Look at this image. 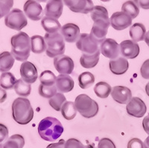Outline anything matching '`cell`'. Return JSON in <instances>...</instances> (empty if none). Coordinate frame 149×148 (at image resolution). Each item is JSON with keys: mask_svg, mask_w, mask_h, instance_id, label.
<instances>
[{"mask_svg": "<svg viewBox=\"0 0 149 148\" xmlns=\"http://www.w3.org/2000/svg\"><path fill=\"white\" fill-rule=\"evenodd\" d=\"M63 0H49L45 8L44 13L46 17L58 19L63 13Z\"/></svg>", "mask_w": 149, "mask_h": 148, "instance_id": "obj_19", "label": "cell"}, {"mask_svg": "<svg viewBox=\"0 0 149 148\" xmlns=\"http://www.w3.org/2000/svg\"><path fill=\"white\" fill-rule=\"evenodd\" d=\"M61 114L66 120H72L77 115V109L72 101H66L61 109Z\"/></svg>", "mask_w": 149, "mask_h": 148, "instance_id": "obj_28", "label": "cell"}, {"mask_svg": "<svg viewBox=\"0 0 149 148\" xmlns=\"http://www.w3.org/2000/svg\"><path fill=\"white\" fill-rule=\"evenodd\" d=\"M46 50L44 37L34 35L31 37V51L34 54H41Z\"/></svg>", "mask_w": 149, "mask_h": 148, "instance_id": "obj_26", "label": "cell"}, {"mask_svg": "<svg viewBox=\"0 0 149 148\" xmlns=\"http://www.w3.org/2000/svg\"><path fill=\"white\" fill-rule=\"evenodd\" d=\"M57 87L55 85L51 86H43V85L40 84L39 86V89H38V92L41 97L45 98H52L53 96L57 93Z\"/></svg>", "mask_w": 149, "mask_h": 148, "instance_id": "obj_37", "label": "cell"}, {"mask_svg": "<svg viewBox=\"0 0 149 148\" xmlns=\"http://www.w3.org/2000/svg\"><path fill=\"white\" fill-rule=\"evenodd\" d=\"M25 139L21 135H13L3 145V148H23Z\"/></svg>", "mask_w": 149, "mask_h": 148, "instance_id": "obj_31", "label": "cell"}, {"mask_svg": "<svg viewBox=\"0 0 149 148\" xmlns=\"http://www.w3.org/2000/svg\"><path fill=\"white\" fill-rule=\"evenodd\" d=\"M61 34L66 42H77L81 35L80 28L78 25L73 23H67L63 25L61 28Z\"/></svg>", "mask_w": 149, "mask_h": 148, "instance_id": "obj_17", "label": "cell"}, {"mask_svg": "<svg viewBox=\"0 0 149 148\" xmlns=\"http://www.w3.org/2000/svg\"><path fill=\"white\" fill-rule=\"evenodd\" d=\"M98 148H116V147L111 139L103 138L98 141Z\"/></svg>", "mask_w": 149, "mask_h": 148, "instance_id": "obj_40", "label": "cell"}, {"mask_svg": "<svg viewBox=\"0 0 149 148\" xmlns=\"http://www.w3.org/2000/svg\"><path fill=\"white\" fill-rule=\"evenodd\" d=\"M95 82V77L89 72H83L78 76V83L81 89H86L92 86Z\"/></svg>", "mask_w": 149, "mask_h": 148, "instance_id": "obj_33", "label": "cell"}, {"mask_svg": "<svg viewBox=\"0 0 149 148\" xmlns=\"http://www.w3.org/2000/svg\"><path fill=\"white\" fill-rule=\"evenodd\" d=\"M110 20L112 27L117 31L124 30L132 24V18L122 11L116 12L112 14Z\"/></svg>", "mask_w": 149, "mask_h": 148, "instance_id": "obj_14", "label": "cell"}, {"mask_svg": "<svg viewBox=\"0 0 149 148\" xmlns=\"http://www.w3.org/2000/svg\"><path fill=\"white\" fill-rule=\"evenodd\" d=\"M74 105L77 111L83 117L91 118L95 117L98 113V104L94 100L85 94L77 96L74 101Z\"/></svg>", "mask_w": 149, "mask_h": 148, "instance_id": "obj_4", "label": "cell"}, {"mask_svg": "<svg viewBox=\"0 0 149 148\" xmlns=\"http://www.w3.org/2000/svg\"><path fill=\"white\" fill-rule=\"evenodd\" d=\"M145 42H146V44H147L148 46H149V31L148 32H146V37H145Z\"/></svg>", "mask_w": 149, "mask_h": 148, "instance_id": "obj_48", "label": "cell"}, {"mask_svg": "<svg viewBox=\"0 0 149 148\" xmlns=\"http://www.w3.org/2000/svg\"><path fill=\"white\" fill-rule=\"evenodd\" d=\"M122 11L130 16L132 19L136 18L139 14V9L133 1H127L122 5Z\"/></svg>", "mask_w": 149, "mask_h": 148, "instance_id": "obj_34", "label": "cell"}, {"mask_svg": "<svg viewBox=\"0 0 149 148\" xmlns=\"http://www.w3.org/2000/svg\"><path fill=\"white\" fill-rule=\"evenodd\" d=\"M14 57L9 51H3L0 54V72H7L11 69L14 64Z\"/></svg>", "mask_w": 149, "mask_h": 148, "instance_id": "obj_25", "label": "cell"}, {"mask_svg": "<svg viewBox=\"0 0 149 148\" xmlns=\"http://www.w3.org/2000/svg\"><path fill=\"white\" fill-rule=\"evenodd\" d=\"M56 79L57 78L54 73L49 70L43 71L40 75V81L43 86H54L56 83Z\"/></svg>", "mask_w": 149, "mask_h": 148, "instance_id": "obj_35", "label": "cell"}, {"mask_svg": "<svg viewBox=\"0 0 149 148\" xmlns=\"http://www.w3.org/2000/svg\"><path fill=\"white\" fill-rule=\"evenodd\" d=\"M85 148H95V147L93 145H87L85 146Z\"/></svg>", "mask_w": 149, "mask_h": 148, "instance_id": "obj_51", "label": "cell"}, {"mask_svg": "<svg viewBox=\"0 0 149 148\" xmlns=\"http://www.w3.org/2000/svg\"><path fill=\"white\" fill-rule=\"evenodd\" d=\"M21 78L29 84L36 82L38 78V73L36 66L32 63L25 61L20 66Z\"/></svg>", "mask_w": 149, "mask_h": 148, "instance_id": "obj_15", "label": "cell"}, {"mask_svg": "<svg viewBox=\"0 0 149 148\" xmlns=\"http://www.w3.org/2000/svg\"><path fill=\"white\" fill-rule=\"evenodd\" d=\"M63 2L74 13L86 14L94 8L92 0H63Z\"/></svg>", "mask_w": 149, "mask_h": 148, "instance_id": "obj_8", "label": "cell"}, {"mask_svg": "<svg viewBox=\"0 0 149 148\" xmlns=\"http://www.w3.org/2000/svg\"><path fill=\"white\" fill-rule=\"evenodd\" d=\"M146 94H147L148 96L149 97V82L148 83L146 86Z\"/></svg>", "mask_w": 149, "mask_h": 148, "instance_id": "obj_50", "label": "cell"}, {"mask_svg": "<svg viewBox=\"0 0 149 148\" xmlns=\"http://www.w3.org/2000/svg\"><path fill=\"white\" fill-rule=\"evenodd\" d=\"M100 50L97 51L96 52L93 54H84V53L80 58V63L85 69H92L94 68L99 60Z\"/></svg>", "mask_w": 149, "mask_h": 148, "instance_id": "obj_22", "label": "cell"}, {"mask_svg": "<svg viewBox=\"0 0 149 148\" xmlns=\"http://www.w3.org/2000/svg\"><path fill=\"white\" fill-rule=\"evenodd\" d=\"M7 98V92L5 91V89H2L0 86V104L3 103Z\"/></svg>", "mask_w": 149, "mask_h": 148, "instance_id": "obj_47", "label": "cell"}, {"mask_svg": "<svg viewBox=\"0 0 149 148\" xmlns=\"http://www.w3.org/2000/svg\"><path fill=\"white\" fill-rule=\"evenodd\" d=\"M65 142L66 141L63 139H61L58 143H53L48 145L46 148H64Z\"/></svg>", "mask_w": 149, "mask_h": 148, "instance_id": "obj_45", "label": "cell"}, {"mask_svg": "<svg viewBox=\"0 0 149 148\" xmlns=\"http://www.w3.org/2000/svg\"><path fill=\"white\" fill-rule=\"evenodd\" d=\"M90 13H91V18L93 22H95V21L108 22V21H110L107 10L103 6H100V5L94 6L93 10Z\"/></svg>", "mask_w": 149, "mask_h": 148, "instance_id": "obj_27", "label": "cell"}, {"mask_svg": "<svg viewBox=\"0 0 149 148\" xmlns=\"http://www.w3.org/2000/svg\"><path fill=\"white\" fill-rule=\"evenodd\" d=\"M14 90L18 95L22 98H27L30 95L31 91V84L27 83L22 79H19L17 81V83L14 86Z\"/></svg>", "mask_w": 149, "mask_h": 148, "instance_id": "obj_30", "label": "cell"}, {"mask_svg": "<svg viewBox=\"0 0 149 148\" xmlns=\"http://www.w3.org/2000/svg\"><path fill=\"white\" fill-rule=\"evenodd\" d=\"M126 110L127 114L130 116L142 118L147 112V106L142 99L137 97H134L127 104Z\"/></svg>", "mask_w": 149, "mask_h": 148, "instance_id": "obj_9", "label": "cell"}, {"mask_svg": "<svg viewBox=\"0 0 149 148\" xmlns=\"http://www.w3.org/2000/svg\"><path fill=\"white\" fill-rule=\"evenodd\" d=\"M12 116L21 125L29 124L34 118V109L28 98H17L12 104Z\"/></svg>", "mask_w": 149, "mask_h": 148, "instance_id": "obj_3", "label": "cell"}, {"mask_svg": "<svg viewBox=\"0 0 149 148\" xmlns=\"http://www.w3.org/2000/svg\"><path fill=\"white\" fill-rule=\"evenodd\" d=\"M26 16L32 21H39L43 15V10L39 2L35 0H28L23 7Z\"/></svg>", "mask_w": 149, "mask_h": 148, "instance_id": "obj_13", "label": "cell"}, {"mask_svg": "<svg viewBox=\"0 0 149 148\" xmlns=\"http://www.w3.org/2000/svg\"><path fill=\"white\" fill-rule=\"evenodd\" d=\"M111 96L118 104H126L132 98V93L130 89L126 86H116L112 89Z\"/></svg>", "mask_w": 149, "mask_h": 148, "instance_id": "obj_18", "label": "cell"}, {"mask_svg": "<svg viewBox=\"0 0 149 148\" xmlns=\"http://www.w3.org/2000/svg\"><path fill=\"white\" fill-rule=\"evenodd\" d=\"M142 126H143L145 132L148 135H149V115H146L142 121Z\"/></svg>", "mask_w": 149, "mask_h": 148, "instance_id": "obj_46", "label": "cell"}, {"mask_svg": "<svg viewBox=\"0 0 149 148\" xmlns=\"http://www.w3.org/2000/svg\"><path fill=\"white\" fill-rule=\"evenodd\" d=\"M144 147L145 148H149V136L146 138V139L144 141Z\"/></svg>", "mask_w": 149, "mask_h": 148, "instance_id": "obj_49", "label": "cell"}, {"mask_svg": "<svg viewBox=\"0 0 149 148\" xmlns=\"http://www.w3.org/2000/svg\"><path fill=\"white\" fill-rule=\"evenodd\" d=\"M100 51L104 57L110 60H115L119 57L120 48L116 41L108 38L101 44Z\"/></svg>", "mask_w": 149, "mask_h": 148, "instance_id": "obj_12", "label": "cell"}, {"mask_svg": "<svg viewBox=\"0 0 149 148\" xmlns=\"http://www.w3.org/2000/svg\"><path fill=\"white\" fill-rule=\"evenodd\" d=\"M37 130L42 139L54 141L61 137L63 133V127L59 120L53 117H47L40 122Z\"/></svg>", "mask_w": 149, "mask_h": 148, "instance_id": "obj_2", "label": "cell"}, {"mask_svg": "<svg viewBox=\"0 0 149 148\" xmlns=\"http://www.w3.org/2000/svg\"><path fill=\"white\" fill-rule=\"evenodd\" d=\"M5 25L9 28L21 31L27 26L28 20L26 14L19 8H14L5 18Z\"/></svg>", "mask_w": 149, "mask_h": 148, "instance_id": "obj_6", "label": "cell"}, {"mask_svg": "<svg viewBox=\"0 0 149 148\" xmlns=\"http://www.w3.org/2000/svg\"><path fill=\"white\" fill-rule=\"evenodd\" d=\"M66 101V97L63 93L57 92L52 98L49 99V104L54 110L60 111L63 104Z\"/></svg>", "mask_w": 149, "mask_h": 148, "instance_id": "obj_36", "label": "cell"}, {"mask_svg": "<svg viewBox=\"0 0 149 148\" xmlns=\"http://www.w3.org/2000/svg\"><path fill=\"white\" fill-rule=\"evenodd\" d=\"M64 148H85V146L76 138H70L65 142Z\"/></svg>", "mask_w": 149, "mask_h": 148, "instance_id": "obj_39", "label": "cell"}, {"mask_svg": "<svg viewBox=\"0 0 149 148\" xmlns=\"http://www.w3.org/2000/svg\"><path fill=\"white\" fill-rule=\"evenodd\" d=\"M46 45V52L48 57H56L65 52V42L61 33L49 34L46 33L44 37Z\"/></svg>", "mask_w": 149, "mask_h": 148, "instance_id": "obj_5", "label": "cell"}, {"mask_svg": "<svg viewBox=\"0 0 149 148\" xmlns=\"http://www.w3.org/2000/svg\"><path fill=\"white\" fill-rule=\"evenodd\" d=\"M8 138V129L3 124H0V144Z\"/></svg>", "mask_w": 149, "mask_h": 148, "instance_id": "obj_43", "label": "cell"}, {"mask_svg": "<svg viewBox=\"0 0 149 148\" xmlns=\"http://www.w3.org/2000/svg\"><path fill=\"white\" fill-rule=\"evenodd\" d=\"M110 25V21H95L90 32V37L96 43L102 44L106 40L108 28Z\"/></svg>", "mask_w": 149, "mask_h": 148, "instance_id": "obj_7", "label": "cell"}, {"mask_svg": "<svg viewBox=\"0 0 149 148\" xmlns=\"http://www.w3.org/2000/svg\"><path fill=\"white\" fill-rule=\"evenodd\" d=\"M110 72L116 75L123 74L128 70L129 63L126 58L119 57L115 60H110L109 63Z\"/></svg>", "mask_w": 149, "mask_h": 148, "instance_id": "obj_20", "label": "cell"}, {"mask_svg": "<svg viewBox=\"0 0 149 148\" xmlns=\"http://www.w3.org/2000/svg\"><path fill=\"white\" fill-rule=\"evenodd\" d=\"M130 37L134 42H139L145 40L146 34V29L144 25L142 23H135L130 27Z\"/></svg>", "mask_w": 149, "mask_h": 148, "instance_id": "obj_24", "label": "cell"}, {"mask_svg": "<svg viewBox=\"0 0 149 148\" xmlns=\"http://www.w3.org/2000/svg\"><path fill=\"white\" fill-rule=\"evenodd\" d=\"M14 5V0H0V19L6 17Z\"/></svg>", "mask_w": 149, "mask_h": 148, "instance_id": "obj_38", "label": "cell"}, {"mask_svg": "<svg viewBox=\"0 0 149 148\" xmlns=\"http://www.w3.org/2000/svg\"><path fill=\"white\" fill-rule=\"evenodd\" d=\"M76 46L84 54H93L99 50L98 44L92 39L89 34H81L76 42Z\"/></svg>", "mask_w": 149, "mask_h": 148, "instance_id": "obj_10", "label": "cell"}, {"mask_svg": "<svg viewBox=\"0 0 149 148\" xmlns=\"http://www.w3.org/2000/svg\"><path fill=\"white\" fill-rule=\"evenodd\" d=\"M55 86L61 93L70 92L73 89L74 82L68 74H60L57 77Z\"/></svg>", "mask_w": 149, "mask_h": 148, "instance_id": "obj_21", "label": "cell"}, {"mask_svg": "<svg viewBox=\"0 0 149 148\" xmlns=\"http://www.w3.org/2000/svg\"><path fill=\"white\" fill-rule=\"evenodd\" d=\"M101 1H102V2H109V1H110V0H101Z\"/></svg>", "mask_w": 149, "mask_h": 148, "instance_id": "obj_53", "label": "cell"}, {"mask_svg": "<svg viewBox=\"0 0 149 148\" xmlns=\"http://www.w3.org/2000/svg\"><path fill=\"white\" fill-rule=\"evenodd\" d=\"M94 92L98 98H107L112 92V88L106 82H98L94 87Z\"/></svg>", "mask_w": 149, "mask_h": 148, "instance_id": "obj_32", "label": "cell"}, {"mask_svg": "<svg viewBox=\"0 0 149 148\" xmlns=\"http://www.w3.org/2000/svg\"><path fill=\"white\" fill-rule=\"evenodd\" d=\"M17 81L11 72H3L0 76V86L4 89H12L14 88Z\"/></svg>", "mask_w": 149, "mask_h": 148, "instance_id": "obj_29", "label": "cell"}, {"mask_svg": "<svg viewBox=\"0 0 149 148\" xmlns=\"http://www.w3.org/2000/svg\"><path fill=\"white\" fill-rule=\"evenodd\" d=\"M120 52L122 57L127 59H134L139 54V46L133 40H124L119 45Z\"/></svg>", "mask_w": 149, "mask_h": 148, "instance_id": "obj_16", "label": "cell"}, {"mask_svg": "<svg viewBox=\"0 0 149 148\" xmlns=\"http://www.w3.org/2000/svg\"><path fill=\"white\" fill-rule=\"evenodd\" d=\"M141 76L144 79L149 80V59L146 60L140 68Z\"/></svg>", "mask_w": 149, "mask_h": 148, "instance_id": "obj_41", "label": "cell"}, {"mask_svg": "<svg viewBox=\"0 0 149 148\" xmlns=\"http://www.w3.org/2000/svg\"><path fill=\"white\" fill-rule=\"evenodd\" d=\"M41 25L43 29L49 34L58 33L61 28V25L58 19L49 17H45L42 18Z\"/></svg>", "mask_w": 149, "mask_h": 148, "instance_id": "obj_23", "label": "cell"}, {"mask_svg": "<svg viewBox=\"0 0 149 148\" xmlns=\"http://www.w3.org/2000/svg\"><path fill=\"white\" fill-rule=\"evenodd\" d=\"M0 148H3V145H2V144H0Z\"/></svg>", "mask_w": 149, "mask_h": 148, "instance_id": "obj_54", "label": "cell"}, {"mask_svg": "<svg viewBox=\"0 0 149 148\" xmlns=\"http://www.w3.org/2000/svg\"><path fill=\"white\" fill-rule=\"evenodd\" d=\"M37 2H46L48 0H37Z\"/></svg>", "mask_w": 149, "mask_h": 148, "instance_id": "obj_52", "label": "cell"}, {"mask_svg": "<svg viewBox=\"0 0 149 148\" xmlns=\"http://www.w3.org/2000/svg\"><path fill=\"white\" fill-rule=\"evenodd\" d=\"M11 54L18 61L25 62L30 56L31 38L25 32H19L11 37Z\"/></svg>", "mask_w": 149, "mask_h": 148, "instance_id": "obj_1", "label": "cell"}, {"mask_svg": "<svg viewBox=\"0 0 149 148\" xmlns=\"http://www.w3.org/2000/svg\"><path fill=\"white\" fill-rule=\"evenodd\" d=\"M133 2L137 5L138 8L146 10L149 9V0H134Z\"/></svg>", "mask_w": 149, "mask_h": 148, "instance_id": "obj_44", "label": "cell"}, {"mask_svg": "<svg viewBox=\"0 0 149 148\" xmlns=\"http://www.w3.org/2000/svg\"><path fill=\"white\" fill-rule=\"evenodd\" d=\"M127 148H145L144 144L140 139L134 138L130 139L127 144Z\"/></svg>", "mask_w": 149, "mask_h": 148, "instance_id": "obj_42", "label": "cell"}, {"mask_svg": "<svg viewBox=\"0 0 149 148\" xmlns=\"http://www.w3.org/2000/svg\"><path fill=\"white\" fill-rule=\"evenodd\" d=\"M54 66L56 70L61 74L70 75L73 72L74 64L71 57L62 54L54 57Z\"/></svg>", "mask_w": 149, "mask_h": 148, "instance_id": "obj_11", "label": "cell"}]
</instances>
